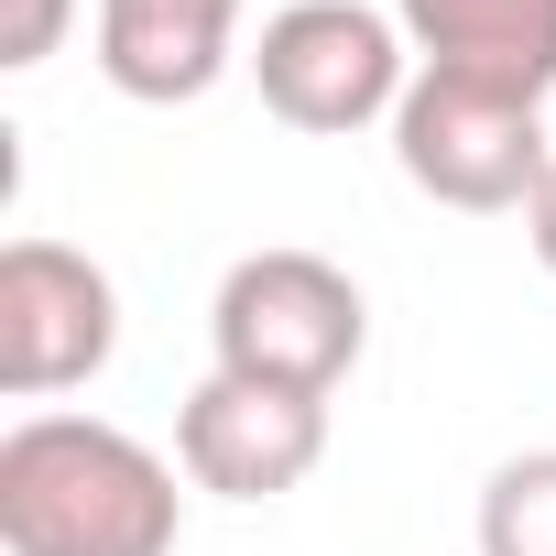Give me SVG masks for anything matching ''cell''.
I'll return each mask as SVG.
<instances>
[{
  "label": "cell",
  "instance_id": "1",
  "mask_svg": "<svg viewBox=\"0 0 556 556\" xmlns=\"http://www.w3.org/2000/svg\"><path fill=\"white\" fill-rule=\"evenodd\" d=\"M186 491L110 415H23L0 437V545L12 556H175Z\"/></svg>",
  "mask_w": 556,
  "mask_h": 556
},
{
  "label": "cell",
  "instance_id": "2",
  "mask_svg": "<svg viewBox=\"0 0 556 556\" xmlns=\"http://www.w3.org/2000/svg\"><path fill=\"white\" fill-rule=\"evenodd\" d=\"M207 350H218V371H240V382H273V393L328 404V393L361 371V350H371V295L350 285L328 251L273 240V251H240V262L218 273Z\"/></svg>",
  "mask_w": 556,
  "mask_h": 556
},
{
  "label": "cell",
  "instance_id": "3",
  "mask_svg": "<svg viewBox=\"0 0 556 556\" xmlns=\"http://www.w3.org/2000/svg\"><path fill=\"white\" fill-rule=\"evenodd\" d=\"M393 164H404L415 197H437L458 218H523L534 186H545V164H556V142H545L534 99L415 66V88L393 110Z\"/></svg>",
  "mask_w": 556,
  "mask_h": 556
},
{
  "label": "cell",
  "instance_id": "4",
  "mask_svg": "<svg viewBox=\"0 0 556 556\" xmlns=\"http://www.w3.org/2000/svg\"><path fill=\"white\" fill-rule=\"evenodd\" d=\"M251 88H262V110L285 131L339 142V131H371V121L404 110L415 45L371 0H285V12L262 23V45H251Z\"/></svg>",
  "mask_w": 556,
  "mask_h": 556
},
{
  "label": "cell",
  "instance_id": "5",
  "mask_svg": "<svg viewBox=\"0 0 556 556\" xmlns=\"http://www.w3.org/2000/svg\"><path fill=\"white\" fill-rule=\"evenodd\" d=\"M121 361V285L110 262H88L77 240L23 229L0 251V393L12 404H55L77 382H99Z\"/></svg>",
  "mask_w": 556,
  "mask_h": 556
},
{
  "label": "cell",
  "instance_id": "6",
  "mask_svg": "<svg viewBox=\"0 0 556 556\" xmlns=\"http://www.w3.org/2000/svg\"><path fill=\"white\" fill-rule=\"evenodd\" d=\"M317 458H328V404L240 382V371H207L175 415V469L218 502H285L317 480Z\"/></svg>",
  "mask_w": 556,
  "mask_h": 556
},
{
  "label": "cell",
  "instance_id": "7",
  "mask_svg": "<svg viewBox=\"0 0 556 556\" xmlns=\"http://www.w3.org/2000/svg\"><path fill=\"white\" fill-rule=\"evenodd\" d=\"M251 0H99V77L142 110H186L229 77Z\"/></svg>",
  "mask_w": 556,
  "mask_h": 556
},
{
  "label": "cell",
  "instance_id": "8",
  "mask_svg": "<svg viewBox=\"0 0 556 556\" xmlns=\"http://www.w3.org/2000/svg\"><path fill=\"white\" fill-rule=\"evenodd\" d=\"M393 23L437 77H480L534 110L556 99V0H393Z\"/></svg>",
  "mask_w": 556,
  "mask_h": 556
},
{
  "label": "cell",
  "instance_id": "9",
  "mask_svg": "<svg viewBox=\"0 0 556 556\" xmlns=\"http://www.w3.org/2000/svg\"><path fill=\"white\" fill-rule=\"evenodd\" d=\"M480 556H556V447H523L480 480Z\"/></svg>",
  "mask_w": 556,
  "mask_h": 556
},
{
  "label": "cell",
  "instance_id": "10",
  "mask_svg": "<svg viewBox=\"0 0 556 556\" xmlns=\"http://www.w3.org/2000/svg\"><path fill=\"white\" fill-rule=\"evenodd\" d=\"M66 23H77V0H0V66L34 77V66L66 45Z\"/></svg>",
  "mask_w": 556,
  "mask_h": 556
},
{
  "label": "cell",
  "instance_id": "11",
  "mask_svg": "<svg viewBox=\"0 0 556 556\" xmlns=\"http://www.w3.org/2000/svg\"><path fill=\"white\" fill-rule=\"evenodd\" d=\"M523 240H534V262L556 273V164H545V186H534V207H523Z\"/></svg>",
  "mask_w": 556,
  "mask_h": 556
}]
</instances>
